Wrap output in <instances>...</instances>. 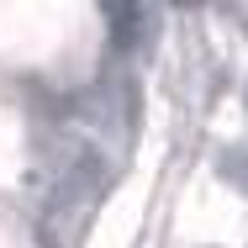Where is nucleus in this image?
Masks as SVG:
<instances>
[{
    "mask_svg": "<svg viewBox=\"0 0 248 248\" xmlns=\"http://www.w3.org/2000/svg\"><path fill=\"white\" fill-rule=\"evenodd\" d=\"M106 185V158L100 148H79L53 180V196H48V217H74L79 206H90Z\"/></svg>",
    "mask_w": 248,
    "mask_h": 248,
    "instance_id": "f257e3e1",
    "label": "nucleus"
}]
</instances>
